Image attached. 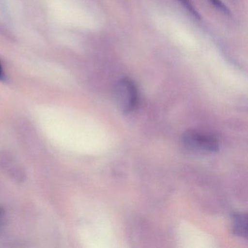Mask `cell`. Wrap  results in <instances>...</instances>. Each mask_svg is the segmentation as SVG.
<instances>
[{"mask_svg":"<svg viewBox=\"0 0 248 248\" xmlns=\"http://www.w3.org/2000/svg\"><path fill=\"white\" fill-rule=\"evenodd\" d=\"M5 79V74H4L3 69L2 65L0 63V80H4Z\"/></svg>","mask_w":248,"mask_h":248,"instance_id":"obj_6","label":"cell"},{"mask_svg":"<svg viewBox=\"0 0 248 248\" xmlns=\"http://www.w3.org/2000/svg\"><path fill=\"white\" fill-rule=\"evenodd\" d=\"M117 107L124 114L131 112L137 107L139 92L137 86L130 78H123L117 83L114 91Z\"/></svg>","mask_w":248,"mask_h":248,"instance_id":"obj_1","label":"cell"},{"mask_svg":"<svg viewBox=\"0 0 248 248\" xmlns=\"http://www.w3.org/2000/svg\"><path fill=\"white\" fill-rule=\"evenodd\" d=\"M210 2H212V4H213L216 8H217L219 11H221L223 14L230 15V11L223 5V2H222L220 0H210Z\"/></svg>","mask_w":248,"mask_h":248,"instance_id":"obj_5","label":"cell"},{"mask_svg":"<svg viewBox=\"0 0 248 248\" xmlns=\"http://www.w3.org/2000/svg\"><path fill=\"white\" fill-rule=\"evenodd\" d=\"M233 232L240 237L247 236V216L243 214H236L233 217Z\"/></svg>","mask_w":248,"mask_h":248,"instance_id":"obj_3","label":"cell"},{"mask_svg":"<svg viewBox=\"0 0 248 248\" xmlns=\"http://www.w3.org/2000/svg\"><path fill=\"white\" fill-rule=\"evenodd\" d=\"M191 14H192L194 16H195L196 18H200V15L197 14V11L194 9L193 5H191V2H190L189 0H178Z\"/></svg>","mask_w":248,"mask_h":248,"instance_id":"obj_4","label":"cell"},{"mask_svg":"<svg viewBox=\"0 0 248 248\" xmlns=\"http://www.w3.org/2000/svg\"><path fill=\"white\" fill-rule=\"evenodd\" d=\"M1 213H2V210H1V209H0V215H1Z\"/></svg>","mask_w":248,"mask_h":248,"instance_id":"obj_7","label":"cell"},{"mask_svg":"<svg viewBox=\"0 0 248 248\" xmlns=\"http://www.w3.org/2000/svg\"><path fill=\"white\" fill-rule=\"evenodd\" d=\"M183 142L187 149L199 153H215L219 149L218 143L214 138L194 130L184 133Z\"/></svg>","mask_w":248,"mask_h":248,"instance_id":"obj_2","label":"cell"}]
</instances>
